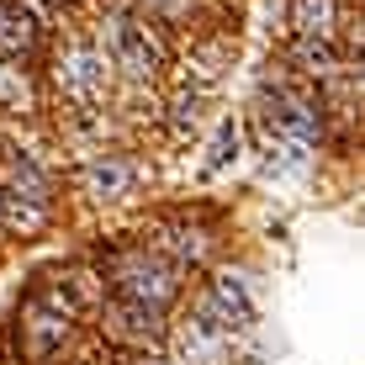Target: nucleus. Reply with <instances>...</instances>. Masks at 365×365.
<instances>
[{
  "mask_svg": "<svg viewBox=\"0 0 365 365\" xmlns=\"http://www.w3.org/2000/svg\"><path fill=\"white\" fill-rule=\"evenodd\" d=\"M106 43H111L117 69H128L133 80H154V74L165 69V43H159L143 21H111Z\"/></svg>",
  "mask_w": 365,
  "mask_h": 365,
  "instance_id": "nucleus-1",
  "label": "nucleus"
},
{
  "mask_svg": "<svg viewBox=\"0 0 365 365\" xmlns=\"http://www.w3.org/2000/svg\"><path fill=\"white\" fill-rule=\"evenodd\" d=\"M58 85H64L69 101H85V106L106 101V91H111L106 53H96V48H69V53L58 58Z\"/></svg>",
  "mask_w": 365,
  "mask_h": 365,
  "instance_id": "nucleus-2",
  "label": "nucleus"
},
{
  "mask_svg": "<svg viewBox=\"0 0 365 365\" xmlns=\"http://www.w3.org/2000/svg\"><path fill=\"white\" fill-rule=\"evenodd\" d=\"M117 286L128 302H143V307H165V302L175 297V270L165 265V259H148V255H133L128 265L117 270Z\"/></svg>",
  "mask_w": 365,
  "mask_h": 365,
  "instance_id": "nucleus-3",
  "label": "nucleus"
},
{
  "mask_svg": "<svg viewBox=\"0 0 365 365\" xmlns=\"http://www.w3.org/2000/svg\"><path fill=\"white\" fill-rule=\"evenodd\" d=\"M117 344H154L159 339V312L154 307H143V302H111L106 307V323H101Z\"/></svg>",
  "mask_w": 365,
  "mask_h": 365,
  "instance_id": "nucleus-4",
  "label": "nucleus"
},
{
  "mask_svg": "<svg viewBox=\"0 0 365 365\" xmlns=\"http://www.w3.org/2000/svg\"><path fill=\"white\" fill-rule=\"evenodd\" d=\"M21 329H27V355H32V360H48V355L69 339V312L48 307V302H32Z\"/></svg>",
  "mask_w": 365,
  "mask_h": 365,
  "instance_id": "nucleus-5",
  "label": "nucleus"
},
{
  "mask_svg": "<svg viewBox=\"0 0 365 365\" xmlns=\"http://www.w3.org/2000/svg\"><path fill=\"white\" fill-rule=\"evenodd\" d=\"M207 318L217 323L222 334H228V329H244V323L255 318V302H249V292H244V281H238V275H217V281H212Z\"/></svg>",
  "mask_w": 365,
  "mask_h": 365,
  "instance_id": "nucleus-6",
  "label": "nucleus"
},
{
  "mask_svg": "<svg viewBox=\"0 0 365 365\" xmlns=\"http://www.w3.org/2000/svg\"><path fill=\"white\" fill-rule=\"evenodd\" d=\"M270 117H275V133H281V138H292V148H307L312 138L323 133L318 106H312V101H297V96H281Z\"/></svg>",
  "mask_w": 365,
  "mask_h": 365,
  "instance_id": "nucleus-7",
  "label": "nucleus"
},
{
  "mask_svg": "<svg viewBox=\"0 0 365 365\" xmlns=\"http://www.w3.org/2000/svg\"><path fill=\"white\" fill-rule=\"evenodd\" d=\"M32 43H37L32 11L21 6V0H0V53L21 58V53H32Z\"/></svg>",
  "mask_w": 365,
  "mask_h": 365,
  "instance_id": "nucleus-8",
  "label": "nucleus"
},
{
  "mask_svg": "<svg viewBox=\"0 0 365 365\" xmlns=\"http://www.w3.org/2000/svg\"><path fill=\"white\" fill-rule=\"evenodd\" d=\"M334 16H339L334 0H292V27H297L302 43H329Z\"/></svg>",
  "mask_w": 365,
  "mask_h": 365,
  "instance_id": "nucleus-9",
  "label": "nucleus"
},
{
  "mask_svg": "<svg viewBox=\"0 0 365 365\" xmlns=\"http://www.w3.org/2000/svg\"><path fill=\"white\" fill-rule=\"evenodd\" d=\"M128 180H133V170L122 165V159H96V165L85 170V191L101 196V201H117L128 191Z\"/></svg>",
  "mask_w": 365,
  "mask_h": 365,
  "instance_id": "nucleus-10",
  "label": "nucleus"
},
{
  "mask_svg": "<svg viewBox=\"0 0 365 365\" xmlns=\"http://www.w3.org/2000/svg\"><path fill=\"white\" fill-rule=\"evenodd\" d=\"M0 217H11V228H21V233H37L48 222V207L43 201H21V196H11V207L0 201Z\"/></svg>",
  "mask_w": 365,
  "mask_h": 365,
  "instance_id": "nucleus-11",
  "label": "nucleus"
},
{
  "mask_svg": "<svg viewBox=\"0 0 365 365\" xmlns=\"http://www.w3.org/2000/svg\"><path fill=\"white\" fill-rule=\"evenodd\" d=\"M222 58H228V43H212V48H201V53H196V80L201 85H212V80H217V64H222Z\"/></svg>",
  "mask_w": 365,
  "mask_h": 365,
  "instance_id": "nucleus-12",
  "label": "nucleus"
},
{
  "mask_svg": "<svg viewBox=\"0 0 365 365\" xmlns=\"http://www.w3.org/2000/svg\"><path fill=\"white\" fill-rule=\"evenodd\" d=\"M0 96H6V101H27V80L6 74V64H0Z\"/></svg>",
  "mask_w": 365,
  "mask_h": 365,
  "instance_id": "nucleus-13",
  "label": "nucleus"
},
{
  "mask_svg": "<svg viewBox=\"0 0 365 365\" xmlns=\"http://www.w3.org/2000/svg\"><path fill=\"white\" fill-rule=\"evenodd\" d=\"M148 365H170V360H148Z\"/></svg>",
  "mask_w": 365,
  "mask_h": 365,
  "instance_id": "nucleus-14",
  "label": "nucleus"
}]
</instances>
